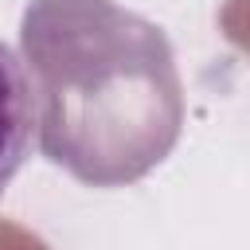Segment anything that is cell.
I'll return each instance as SVG.
<instances>
[{
  "label": "cell",
  "mask_w": 250,
  "mask_h": 250,
  "mask_svg": "<svg viewBox=\"0 0 250 250\" xmlns=\"http://www.w3.org/2000/svg\"><path fill=\"white\" fill-rule=\"evenodd\" d=\"M223 31L230 43H238L250 55V0H230L223 8Z\"/></svg>",
  "instance_id": "3957f363"
},
{
  "label": "cell",
  "mask_w": 250,
  "mask_h": 250,
  "mask_svg": "<svg viewBox=\"0 0 250 250\" xmlns=\"http://www.w3.org/2000/svg\"><path fill=\"white\" fill-rule=\"evenodd\" d=\"M0 250H43V242L31 238V234H23L12 223H0Z\"/></svg>",
  "instance_id": "277c9868"
},
{
  "label": "cell",
  "mask_w": 250,
  "mask_h": 250,
  "mask_svg": "<svg viewBox=\"0 0 250 250\" xmlns=\"http://www.w3.org/2000/svg\"><path fill=\"white\" fill-rule=\"evenodd\" d=\"M35 141L86 188L148 176L180 141L184 82L168 35L117 0H31L20 20Z\"/></svg>",
  "instance_id": "6da1fadb"
},
{
  "label": "cell",
  "mask_w": 250,
  "mask_h": 250,
  "mask_svg": "<svg viewBox=\"0 0 250 250\" xmlns=\"http://www.w3.org/2000/svg\"><path fill=\"white\" fill-rule=\"evenodd\" d=\"M35 137V105L23 59L0 39V195L23 168Z\"/></svg>",
  "instance_id": "7a4b0ae2"
}]
</instances>
